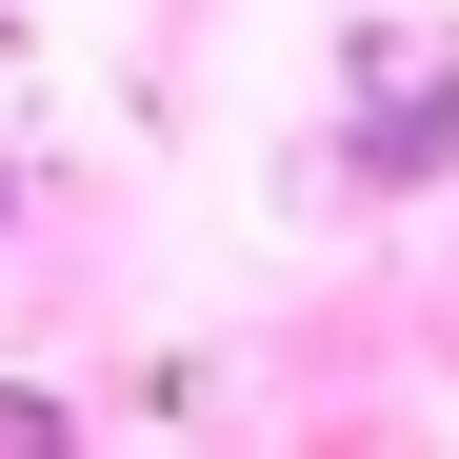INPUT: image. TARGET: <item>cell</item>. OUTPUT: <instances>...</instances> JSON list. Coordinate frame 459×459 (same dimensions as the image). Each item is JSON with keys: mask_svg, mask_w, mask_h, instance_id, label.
<instances>
[{"mask_svg": "<svg viewBox=\"0 0 459 459\" xmlns=\"http://www.w3.org/2000/svg\"><path fill=\"white\" fill-rule=\"evenodd\" d=\"M0 439H60V400H21V379H0Z\"/></svg>", "mask_w": 459, "mask_h": 459, "instance_id": "1", "label": "cell"}]
</instances>
